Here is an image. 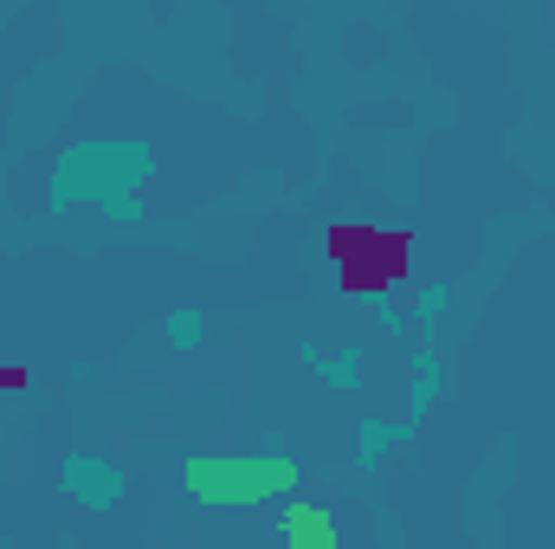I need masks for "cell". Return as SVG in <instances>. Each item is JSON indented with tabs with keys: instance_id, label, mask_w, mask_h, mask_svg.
I'll return each mask as SVG.
<instances>
[{
	"instance_id": "6da1fadb",
	"label": "cell",
	"mask_w": 555,
	"mask_h": 549,
	"mask_svg": "<svg viewBox=\"0 0 555 549\" xmlns=\"http://www.w3.org/2000/svg\"><path fill=\"white\" fill-rule=\"evenodd\" d=\"M181 485L207 511H266V505H291L297 459L291 452H194L181 465Z\"/></svg>"
},
{
	"instance_id": "7a4b0ae2",
	"label": "cell",
	"mask_w": 555,
	"mask_h": 549,
	"mask_svg": "<svg viewBox=\"0 0 555 549\" xmlns=\"http://www.w3.org/2000/svg\"><path fill=\"white\" fill-rule=\"evenodd\" d=\"M149 175L142 142H78L52 175V207H104L111 220H137V181Z\"/></svg>"
},
{
	"instance_id": "3957f363",
	"label": "cell",
	"mask_w": 555,
	"mask_h": 549,
	"mask_svg": "<svg viewBox=\"0 0 555 549\" xmlns=\"http://www.w3.org/2000/svg\"><path fill=\"white\" fill-rule=\"evenodd\" d=\"M59 485L72 491V505H78V511H111V505L124 498V465L91 459V452H72V459H65V472H59Z\"/></svg>"
},
{
	"instance_id": "277c9868",
	"label": "cell",
	"mask_w": 555,
	"mask_h": 549,
	"mask_svg": "<svg viewBox=\"0 0 555 549\" xmlns=\"http://www.w3.org/2000/svg\"><path fill=\"white\" fill-rule=\"evenodd\" d=\"M278 544L284 549H343V531H336V518L323 505L291 498V505H278Z\"/></svg>"
},
{
	"instance_id": "5b68a950",
	"label": "cell",
	"mask_w": 555,
	"mask_h": 549,
	"mask_svg": "<svg viewBox=\"0 0 555 549\" xmlns=\"http://www.w3.org/2000/svg\"><path fill=\"white\" fill-rule=\"evenodd\" d=\"M304 362H310V369H317L330 388H343V395H356V388H362V356H356V349H336V356H323L317 343H304Z\"/></svg>"
},
{
	"instance_id": "8992f818",
	"label": "cell",
	"mask_w": 555,
	"mask_h": 549,
	"mask_svg": "<svg viewBox=\"0 0 555 549\" xmlns=\"http://www.w3.org/2000/svg\"><path fill=\"white\" fill-rule=\"evenodd\" d=\"M408 433H414L408 420H395V426H388V420H362V433H356V465H362V472H375V465H382V452H388L395 439H408Z\"/></svg>"
},
{
	"instance_id": "52a82bcc",
	"label": "cell",
	"mask_w": 555,
	"mask_h": 549,
	"mask_svg": "<svg viewBox=\"0 0 555 549\" xmlns=\"http://www.w3.org/2000/svg\"><path fill=\"white\" fill-rule=\"evenodd\" d=\"M439 401V362L433 356H414V395H408V426H420V413Z\"/></svg>"
},
{
	"instance_id": "ba28073f",
	"label": "cell",
	"mask_w": 555,
	"mask_h": 549,
	"mask_svg": "<svg viewBox=\"0 0 555 549\" xmlns=\"http://www.w3.org/2000/svg\"><path fill=\"white\" fill-rule=\"evenodd\" d=\"M162 336H168L175 349H201L207 323H201V310H168V317H162Z\"/></svg>"
},
{
	"instance_id": "9c48e42d",
	"label": "cell",
	"mask_w": 555,
	"mask_h": 549,
	"mask_svg": "<svg viewBox=\"0 0 555 549\" xmlns=\"http://www.w3.org/2000/svg\"><path fill=\"white\" fill-rule=\"evenodd\" d=\"M446 297H452L446 284H420V291H414V310H420V323H426V330H433V317L446 310Z\"/></svg>"
}]
</instances>
